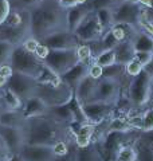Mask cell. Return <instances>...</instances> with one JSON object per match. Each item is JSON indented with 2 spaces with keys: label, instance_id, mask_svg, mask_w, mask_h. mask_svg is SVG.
<instances>
[{
  "label": "cell",
  "instance_id": "6da1fadb",
  "mask_svg": "<svg viewBox=\"0 0 153 161\" xmlns=\"http://www.w3.org/2000/svg\"><path fill=\"white\" fill-rule=\"evenodd\" d=\"M30 30L31 36L42 42L53 34L67 30V9L58 0H43L30 9Z\"/></svg>",
  "mask_w": 153,
  "mask_h": 161
},
{
  "label": "cell",
  "instance_id": "7a4b0ae2",
  "mask_svg": "<svg viewBox=\"0 0 153 161\" xmlns=\"http://www.w3.org/2000/svg\"><path fill=\"white\" fill-rule=\"evenodd\" d=\"M23 134L26 145L53 147L59 141L74 142L70 125L59 122L47 114L28 118L23 129Z\"/></svg>",
  "mask_w": 153,
  "mask_h": 161
},
{
  "label": "cell",
  "instance_id": "3957f363",
  "mask_svg": "<svg viewBox=\"0 0 153 161\" xmlns=\"http://www.w3.org/2000/svg\"><path fill=\"white\" fill-rule=\"evenodd\" d=\"M9 64H11L14 71L30 75L35 79H38L42 70L44 69V63L42 60L34 53H30L28 50H26L22 44L14 47Z\"/></svg>",
  "mask_w": 153,
  "mask_h": 161
},
{
  "label": "cell",
  "instance_id": "277c9868",
  "mask_svg": "<svg viewBox=\"0 0 153 161\" xmlns=\"http://www.w3.org/2000/svg\"><path fill=\"white\" fill-rule=\"evenodd\" d=\"M35 95L47 105V108L59 106L70 102L74 95V90L62 79L57 83H39L37 86Z\"/></svg>",
  "mask_w": 153,
  "mask_h": 161
},
{
  "label": "cell",
  "instance_id": "5b68a950",
  "mask_svg": "<svg viewBox=\"0 0 153 161\" xmlns=\"http://www.w3.org/2000/svg\"><path fill=\"white\" fill-rule=\"evenodd\" d=\"M153 77L144 69L137 77L130 79L128 87V98L129 102L136 108L144 106L150 99V89H152Z\"/></svg>",
  "mask_w": 153,
  "mask_h": 161
},
{
  "label": "cell",
  "instance_id": "8992f818",
  "mask_svg": "<svg viewBox=\"0 0 153 161\" xmlns=\"http://www.w3.org/2000/svg\"><path fill=\"white\" fill-rule=\"evenodd\" d=\"M42 62L44 63V66H47L50 70L62 77V75L69 71L71 67H74L78 60V55H76V48L71 50H50V53L47 54Z\"/></svg>",
  "mask_w": 153,
  "mask_h": 161
},
{
  "label": "cell",
  "instance_id": "52a82bcc",
  "mask_svg": "<svg viewBox=\"0 0 153 161\" xmlns=\"http://www.w3.org/2000/svg\"><path fill=\"white\" fill-rule=\"evenodd\" d=\"M37 86H38V80L35 78L16 71H14V74L9 77L7 82V87L16 94L23 102L27 101L28 98L35 97Z\"/></svg>",
  "mask_w": 153,
  "mask_h": 161
},
{
  "label": "cell",
  "instance_id": "ba28073f",
  "mask_svg": "<svg viewBox=\"0 0 153 161\" xmlns=\"http://www.w3.org/2000/svg\"><path fill=\"white\" fill-rule=\"evenodd\" d=\"M73 34L81 43H91V42H95V40H99L105 32L99 26L98 19L95 16V12L90 11L89 15L83 19V22L79 24L78 28Z\"/></svg>",
  "mask_w": 153,
  "mask_h": 161
},
{
  "label": "cell",
  "instance_id": "9c48e42d",
  "mask_svg": "<svg viewBox=\"0 0 153 161\" xmlns=\"http://www.w3.org/2000/svg\"><path fill=\"white\" fill-rule=\"evenodd\" d=\"M141 12H142V7L140 4H134V3H129L122 0L116 7H113L114 24L124 23V24H130L133 27H139Z\"/></svg>",
  "mask_w": 153,
  "mask_h": 161
},
{
  "label": "cell",
  "instance_id": "30bf717a",
  "mask_svg": "<svg viewBox=\"0 0 153 161\" xmlns=\"http://www.w3.org/2000/svg\"><path fill=\"white\" fill-rule=\"evenodd\" d=\"M121 98V82L113 79H98L93 102H106L117 105Z\"/></svg>",
  "mask_w": 153,
  "mask_h": 161
},
{
  "label": "cell",
  "instance_id": "8fae6325",
  "mask_svg": "<svg viewBox=\"0 0 153 161\" xmlns=\"http://www.w3.org/2000/svg\"><path fill=\"white\" fill-rule=\"evenodd\" d=\"M82 106L89 122L94 125H98L104 121L109 119V117L116 110V105L106 102H90L82 105Z\"/></svg>",
  "mask_w": 153,
  "mask_h": 161
},
{
  "label": "cell",
  "instance_id": "7c38bea8",
  "mask_svg": "<svg viewBox=\"0 0 153 161\" xmlns=\"http://www.w3.org/2000/svg\"><path fill=\"white\" fill-rule=\"evenodd\" d=\"M40 43L47 46L50 50H71L76 48L81 44L79 40L75 38V35L70 31H60L53 34L43 39Z\"/></svg>",
  "mask_w": 153,
  "mask_h": 161
},
{
  "label": "cell",
  "instance_id": "4fadbf2b",
  "mask_svg": "<svg viewBox=\"0 0 153 161\" xmlns=\"http://www.w3.org/2000/svg\"><path fill=\"white\" fill-rule=\"evenodd\" d=\"M30 36H31L30 26L12 27L6 23L0 24V42H8L14 46H19Z\"/></svg>",
  "mask_w": 153,
  "mask_h": 161
},
{
  "label": "cell",
  "instance_id": "5bb4252c",
  "mask_svg": "<svg viewBox=\"0 0 153 161\" xmlns=\"http://www.w3.org/2000/svg\"><path fill=\"white\" fill-rule=\"evenodd\" d=\"M70 130L73 133L74 144L76 148H86L94 141L95 134V125L94 124H83L79 125L76 122H73L70 125Z\"/></svg>",
  "mask_w": 153,
  "mask_h": 161
},
{
  "label": "cell",
  "instance_id": "9a60e30c",
  "mask_svg": "<svg viewBox=\"0 0 153 161\" xmlns=\"http://www.w3.org/2000/svg\"><path fill=\"white\" fill-rule=\"evenodd\" d=\"M24 161H55L53 147L44 145H24L19 152Z\"/></svg>",
  "mask_w": 153,
  "mask_h": 161
},
{
  "label": "cell",
  "instance_id": "2e32d148",
  "mask_svg": "<svg viewBox=\"0 0 153 161\" xmlns=\"http://www.w3.org/2000/svg\"><path fill=\"white\" fill-rule=\"evenodd\" d=\"M0 136L3 137L4 142H6L11 154H18L20 150H22V148L26 145L23 130H20V129L6 128V126H2V125H0Z\"/></svg>",
  "mask_w": 153,
  "mask_h": 161
},
{
  "label": "cell",
  "instance_id": "e0dca14e",
  "mask_svg": "<svg viewBox=\"0 0 153 161\" xmlns=\"http://www.w3.org/2000/svg\"><path fill=\"white\" fill-rule=\"evenodd\" d=\"M97 83L98 80L91 78L88 74L86 77L78 83V86L74 90V95L82 105L85 103H90L94 101V95H95V89H97Z\"/></svg>",
  "mask_w": 153,
  "mask_h": 161
},
{
  "label": "cell",
  "instance_id": "ac0fdd59",
  "mask_svg": "<svg viewBox=\"0 0 153 161\" xmlns=\"http://www.w3.org/2000/svg\"><path fill=\"white\" fill-rule=\"evenodd\" d=\"M27 122V118L23 115L22 110L3 109L0 110V125L6 128H14L23 130Z\"/></svg>",
  "mask_w": 153,
  "mask_h": 161
},
{
  "label": "cell",
  "instance_id": "d6986e66",
  "mask_svg": "<svg viewBox=\"0 0 153 161\" xmlns=\"http://www.w3.org/2000/svg\"><path fill=\"white\" fill-rule=\"evenodd\" d=\"M88 71H89V64L78 62L74 67H71L69 71H66L62 77H60V79H62L65 83H67L73 90H75V87L78 86V83L88 75Z\"/></svg>",
  "mask_w": 153,
  "mask_h": 161
},
{
  "label": "cell",
  "instance_id": "ffe728a7",
  "mask_svg": "<svg viewBox=\"0 0 153 161\" xmlns=\"http://www.w3.org/2000/svg\"><path fill=\"white\" fill-rule=\"evenodd\" d=\"M47 105L40 98H38L37 95L35 97L28 98L27 101L23 102L22 106V113L26 118H34V117H39V115H44L47 114Z\"/></svg>",
  "mask_w": 153,
  "mask_h": 161
},
{
  "label": "cell",
  "instance_id": "44dd1931",
  "mask_svg": "<svg viewBox=\"0 0 153 161\" xmlns=\"http://www.w3.org/2000/svg\"><path fill=\"white\" fill-rule=\"evenodd\" d=\"M91 9L88 4H81L73 8L67 9V30L70 32H74L78 26L83 22V19L88 16Z\"/></svg>",
  "mask_w": 153,
  "mask_h": 161
},
{
  "label": "cell",
  "instance_id": "7402d4cb",
  "mask_svg": "<svg viewBox=\"0 0 153 161\" xmlns=\"http://www.w3.org/2000/svg\"><path fill=\"white\" fill-rule=\"evenodd\" d=\"M47 115H50V117H53L54 119H57L59 122L66 124V125H71L74 122V115L69 106V102L65 105H59V106L48 108Z\"/></svg>",
  "mask_w": 153,
  "mask_h": 161
},
{
  "label": "cell",
  "instance_id": "603a6c76",
  "mask_svg": "<svg viewBox=\"0 0 153 161\" xmlns=\"http://www.w3.org/2000/svg\"><path fill=\"white\" fill-rule=\"evenodd\" d=\"M114 53H116V62L125 66L129 60L134 58L136 50L133 47V43L130 40H126V42H121L117 44L114 48Z\"/></svg>",
  "mask_w": 153,
  "mask_h": 161
},
{
  "label": "cell",
  "instance_id": "cb8c5ba5",
  "mask_svg": "<svg viewBox=\"0 0 153 161\" xmlns=\"http://www.w3.org/2000/svg\"><path fill=\"white\" fill-rule=\"evenodd\" d=\"M75 161H105L104 156L94 144H90L86 148L75 149Z\"/></svg>",
  "mask_w": 153,
  "mask_h": 161
},
{
  "label": "cell",
  "instance_id": "d4e9b609",
  "mask_svg": "<svg viewBox=\"0 0 153 161\" xmlns=\"http://www.w3.org/2000/svg\"><path fill=\"white\" fill-rule=\"evenodd\" d=\"M132 130H134V128L128 122L126 118L122 117H114L111 119L106 121V128L104 130V136L106 133H111V132H118V133H130Z\"/></svg>",
  "mask_w": 153,
  "mask_h": 161
},
{
  "label": "cell",
  "instance_id": "484cf974",
  "mask_svg": "<svg viewBox=\"0 0 153 161\" xmlns=\"http://www.w3.org/2000/svg\"><path fill=\"white\" fill-rule=\"evenodd\" d=\"M95 16L98 19L99 26L104 30V32L111 30V27L114 26V19H113V8L105 7V8H98L95 9Z\"/></svg>",
  "mask_w": 153,
  "mask_h": 161
},
{
  "label": "cell",
  "instance_id": "4316f807",
  "mask_svg": "<svg viewBox=\"0 0 153 161\" xmlns=\"http://www.w3.org/2000/svg\"><path fill=\"white\" fill-rule=\"evenodd\" d=\"M2 93V99L4 103L6 109H11V110H22L23 106V101L20 99L14 92H11L8 87H4L0 90Z\"/></svg>",
  "mask_w": 153,
  "mask_h": 161
},
{
  "label": "cell",
  "instance_id": "83f0119b",
  "mask_svg": "<svg viewBox=\"0 0 153 161\" xmlns=\"http://www.w3.org/2000/svg\"><path fill=\"white\" fill-rule=\"evenodd\" d=\"M132 43H133V47L136 51H146L153 54V38L149 36L148 34L139 31Z\"/></svg>",
  "mask_w": 153,
  "mask_h": 161
},
{
  "label": "cell",
  "instance_id": "f1b7e54d",
  "mask_svg": "<svg viewBox=\"0 0 153 161\" xmlns=\"http://www.w3.org/2000/svg\"><path fill=\"white\" fill-rule=\"evenodd\" d=\"M69 106L71 109V112H73V115H74V122L79 124V125H83V124H89V119L86 117V114L83 112V106L82 103L78 101V98L73 95V98L70 99L69 102Z\"/></svg>",
  "mask_w": 153,
  "mask_h": 161
},
{
  "label": "cell",
  "instance_id": "f546056e",
  "mask_svg": "<svg viewBox=\"0 0 153 161\" xmlns=\"http://www.w3.org/2000/svg\"><path fill=\"white\" fill-rule=\"evenodd\" d=\"M124 75H126L125 74V66L124 64H120V63H114V64H111V66L104 67L102 78L113 79V80H118V82H121Z\"/></svg>",
  "mask_w": 153,
  "mask_h": 161
},
{
  "label": "cell",
  "instance_id": "4dcf8cb0",
  "mask_svg": "<svg viewBox=\"0 0 153 161\" xmlns=\"http://www.w3.org/2000/svg\"><path fill=\"white\" fill-rule=\"evenodd\" d=\"M134 148L137 152L136 161H153V148L150 145H148L144 141H139Z\"/></svg>",
  "mask_w": 153,
  "mask_h": 161
},
{
  "label": "cell",
  "instance_id": "1f68e13d",
  "mask_svg": "<svg viewBox=\"0 0 153 161\" xmlns=\"http://www.w3.org/2000/svg\"><path fill=\"white\" fill-rule=\"evenodd\" d=\"M137 152L134 145H122L116 154V161H136Z\"/></svg>",
  "mask_w": 153,
  "mask_h": 161
},
{
  "label": "cell",
  "instance_id": "d6a6232c",
  "mask_svg": "<svg viewBox=\"0 0 153 161\" xmlns=\"http://www.w3.org/2000/svg\"><path fill=\"white\" fill-rule=\"evenodd\" d=\"M94 62L98 63L102 67H108L111 64L117 63L116 62V53L114 50H104L102 53H99L97 57L94 58Z\"/></svg>",
  "mask_w": 153,
  "mask_h": 161
},
{
  "label": "cell",
  "instance_id": "836d02e7",
  "mask_svg": "<svg viewBox=\"0 0 153 161\" xmlns=\"http://www.w3.org/2000/svg\"><path fill=\"white\" fill-rule=\"evenodd\" d=\"M76 55H78V60L82 63L90 64L94 60L93 53H91V48L88 43H81L78 47H76Z\"/></svg>",
  "mask_w": 153,
  "mask_h": 161
},
{
  "label": "cell",
  "instance_id": "e575fe53",
  "mask_svg": "<svg viewBox=\"0 0 153 161\" xmlns=\"http://www.w3.org/2000/svg\"><path fill=\"white\" fill-rule=\"evenodd\" d=\"M14 47V44L8 42H0V66L11 63V55Z\"/></svg>",
  "mask_w": 153,
  "mask_h": 161
},
{
  "label": "cell",
  "instance_id": "d590c367",
  "mask_svg": "<svg viewBox=\"0 0 153 161\" xmlns=\"http://www.w3.org/2000/svg\"><path fill=\"white\" fill-rule=\"evenodd\" d=\"M99 44H101L102 51H104V50H114L116 46L118 44V40L116 39L113 32H111V30H109V31H106L102 35V38L99 39Z\"/></svg>",
  "mask_w": 153,
  "mask_h": 161
},
{
  "label": "cell",
  "instance_id": "8d00e7d4",
  "mask_svg": "<svg viewBox=\"0 0 153 161\" xmlns=\"http://www.w3.org/2000/svg\"><path fill=\"white\" fill-rule=\"evenodd\" d=\"M37 80L39 83H57L60 80V77L55 74L53 70H50L47 66H44V69L42 70V73H40Z\"/></svg>",
  "mask_w": 153,
  "mask_h": 161
},
{
  "label": "cell",
  "instance_id": "74e56055",
  "mask_svg": "<svg viewBox=\"0 0 153 161\" xmlns=\"http://www.w3.org/2000/svg\"><path fill=\"white\" fill-rule=\"evenodd\" d=\"M121 2L122 0H88L86 4L89 6L91 11H95V9H98V8H105V7L113 8Z\"/></svg>",
  "mask_w": 153,
  "mask_h": 161
},
{
  "label": "cell",
  "instance_id": "f35d334b",
  "mask_svg": "<svg viewBox=\"0 0 153 161\" xmlns=\"http://www.w3.org/2000/svg\"><path fill=\"white\" fill-rule=\"evenodd\" d=\"M142 70H144V66H142V64L136 58L129 60V62L125 64V74L128 75V77H130V78L137 77Z\"/></svg>",
  "mask_w": 153,
  "mask_h": 161
},
{
  "label": "cell",
  "instance_id": "ab89813d",
  "mask_svg": "<svg viewBox=\"0 0 153 161\" xmlns=\"http://www.w3.org/2000/svg\"><path fill=\"white\" fill-rule=\"evenodd\" d=\"M141 121H142V126L141 130L142 132H153V108L146 109L141 115Z\"/></svg>",
  "mask_w": 153,
  "mask_h": 161
},
{
  "label": "cell",
  "instance_id": "60d3db41",
  "mask_svg": "<svg viewBox=\"0 0 153 161\" xmlns=\"http://www.w3.org/2000/svg\"><path fill=\"white\" fill-rule=\"evenodd\" d=\"M43 0H9L11 7H18V8H23L30 11L31 8L37 7L38 4H40Z\"/></svg>",
  "mask_w": 153,
  "mask_h": 161
},
{
  "label": "cell",
  "instance_id": "b9f144b4",
  "mask_svg": "<svg viewBox=\"0 0 153 161\" xmlns=\"http://www.w3.org/2000/svg\"><path fill=\"white\" fill-rule=\"evenodd\" d=\"M134 58L145 67H148L150 63H153V54L152 53H146V51H136Z\"/></svg>",
  "mask_w": 153,
  "mask_h": 161
},
{
  "label": "cell",
  "instance_id": "7bdbcfd3",
  "mask_svg": "<svg viewBox=\"0 0 153 161\" xmlns=\"http://www.w3.org/2000/svg\"><path fill=\"white\" fill-rule=\"evenodd\" d=\"M9 12H11L9 0H0V24H3L7 20Z\"/></svg>",
  "mask_w": 153,
  "mask_h": 161
},
{
  "label": "cell",
  "instance_id": "ee69618b",
  "mask_svg": "<svg viewBox=\"0 0 153 161\" xmlns=\"http://www.w3.org/2000/svg\"><path fill=\"white\" fill-rule=\"evenodd\" d=\"M102 73H104V67L99 66L98 63H95L94 60L89 64V71H88V74L90 75L91 78H94V79L98 80V79L102 78Z\"/></svg>",
  "mask_w": 153,
  "mask_h": 161
},
{
  "label": "cell",
  "instance_id": "f6af8a7d",
  "mask_svg": "<svg viewBox=\"0 0 153 161\" xmlns=\"http://www.w3.org/2000/svg\"><path fill=\"white\" fill-rule=\"evenodd\" d=\"M39 44H40V42H39L38 39L30 36V38H27V39H26L24 42L22 43V46H23L26 50H28L30 53H34V54H35V51H37V48H38Z\"/></svg>",
  "mask_w": 153,
  "mask_h": 161
},
{
  "label": "cell",
  "instance_id": "bcb514c9",
  "mask_svg": "<svg viewBox=\"0 0 153 161\" xmlns=\"http://www.w3.org/2000/svg\"><path fill=\"white\" fill-rule=\"evenodd\" d=\"M139 27H141V31L148 34L149 36L153 38V23L150 20H146V19H141L140 23H139Z\"/></svg>",
  "mask_w": 153,
  "mask_h": 161
},
{
  "label": "cell",
  "instance_id": "7dc6e473",
  "mask_svg": "<svg viewBox=\"0 0 153 161\" xmlns=\"http://www.w3.org/2000/svg\"><path fill=\"white\" fill-rule=\"evenodd\" d=\"M58 3L65 9H69V8H73L76 6H81V4H86L88 0H58Z\"/></svg>",
  "mask_w": 153,
  "mask_h": 161
},
{
  "label": "cell",
  "instance_id": "c3c4849f",
  "mask_svg": "<svg viewBox=\"0 0 153 161\" xmlns=\"http://www.w3.org/2000/svg\"><path fill=\"white\" fill-rule=\"evenodd\" d=\"M11 152L8 150L6 142H4L3 137L0 136V161H7L9 157H11Z\"/></svg>",
  "mask_w": 153,
  "mask_h": 161
},
{
  "label": "cell",
  "instance_id": "681fc988",
  "mask_svg": "<svg viewBox=\"0 0 153 161\" xmlns=\"http://www.w3.org/2000/svg\"><path fill=\"white\" fill-rule=\"evenodd\" d=\"M48 53H50V48L47 46H44L43 43H40L38 46V48H37V51H35V55H37L40 60H43L46 57H47Z\"/></svg>",
  "mask_w": 153,
  "mask_h": 161
},
{
  "label": "cell",
  "instance_id": "f907efd6",
  "mask_svg": "<svg viewBox=\"0 0 153 161\" xmlns=\"http://www.w3.org/2000/svg\"><path fill=\"white\" fill-rule=\"evenodd\" d=\"M75 149H76L75 144H73L70 148V152L67 154L63 156V157H57L55 161H75Z\"/></svg>",
  "mask_w": 153,
  "mask_h": 161
},
{
  "label": "cell",
  "instance_id": "816d5d0a",
  "mask_svg": "<svg viewBox=\"0 0 153 161\" xmlns=\"http://www.w3.org/2000/svg\"><path fill=\"white\" fill-rule=\"evenodd\" d=\"M0 74L3 77H6L7 79H9V77L14 74V70L11 67V64H4V66H0Z\"/></svg>",
  "mask_w": 153,
  "mask_h": 161
},
{
  "label": "cell",
  "instance_id": "f5cc1de1",
  "mask_svg": "<svg viewBox=\"0 0 153 161\" xmlns=\"http://www.w3.org/2000/svg\"><path fill=\"white\" fill-rule=\"evenodd\" d=\"M7 82H8V79L0 74V90L4 89V87H7Z\"/></svg>",
  "mask_w": 153,
  "mask_h": 161
},
{
  "label": "cell",
  "instance_id": "db71d44e",
  "mask_svg": "<svg viewBox=\"0 0 153 161\" xmlns=\"http://www.w3.org/2000/svg\"><path fill=\"white\" fill-rule=\"evenodd\" d=\"M7 161H24V160L22 158V156H20V154L18 153V154H12L11 157H9Z\"/></svg>",
  "mask_w": 153,
  "mask_h": 161
},
{
  "label": "cell",
  "instance_id": "11a10c76",
  "mask_svg": "<svg viewBox=\"0 0 153 161\" xmlns=\"http://www.w3.org/2000/svg\"><path fill=\"white\" fill-rule=\"evenodd\" d=\"M3 109H6V108H4V103H3V99H2V93H0V110H3Z\"/></svg>",
  "mask_w": 153,
  "mask_h": 161
},
{
  "label": "cell",
  "instance_id": "9f6ffc18",
  "mask_svg": "<svg viewBox=\"0 0 153 161\" xmlns=\"http://www.w3.org/2000/svg\"><path fill=\"white\" fill-rule=\"evenodd\" d=\"M125 2H129V3H134V4H140V0H125Z\"/></svg>",
  "mask_w": 153,
  "mask_h": 161
},
{
  "label": "cell",
  "instance_id": "6f0895ef",
  "mask_svg": "<svg viewBox=\"0 0 153 161\" xmlns=\"http://www.w3.org/2000/svg\"><path fill=\"white\" fill-rule=\"evenodd\" d=\"M149 11H150V16H152V18H150V22L153 23V8H150Z\"/></svg>",
  "mask_w": 153,
  "mask_h": 161
}]
</instances>
